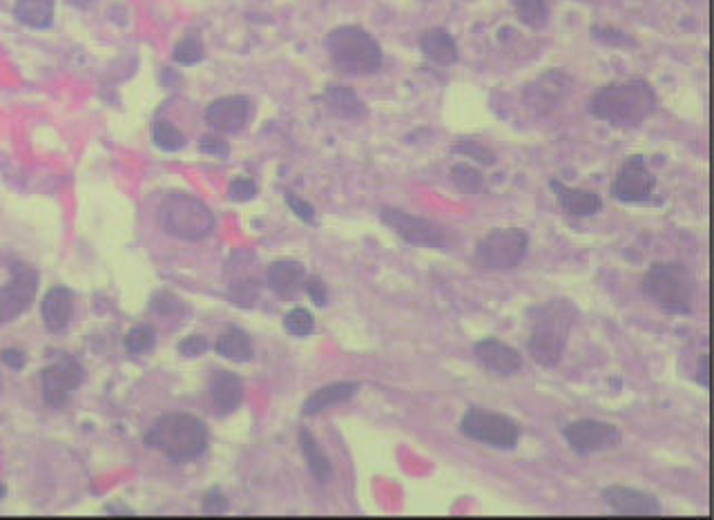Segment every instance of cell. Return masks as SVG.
Instances as JSON below:
<instances>
[{"mask_svg": "<svg viewBox=\"0 0 714 520\" xmlns=\"http://www.w3.org/2000/svg\"><path fill=\"white\" fill-rule=\"evenodd\" d=\"M587 110L594 119L603 121L612 128L630 130L639 128L659 110V94L645 79H625L603 85L587 103Z\"/></svg>", "mask_w": 714, "mask_h": 520, "instance_id": "1", "label": "cell"}, {"mask_svg": "<svg viewBox=\"0 0 714 520\" xmlns=\"http://www.w3.org/2000/svg\"><path fill=\"white\" fill-rule=\"evenodd\" d=\"M578 311L574 302L556 297L543 304H534L527 308L525 322L529 329L527 353L538 367L554 369L561 364L569 333L574 329Z\"/></svg>", "mask_w": 714, "mask_h": 520, "instance_id": "2", "label": "cell"}, {"mask_svg": "<svg viewBox=\"0 0 714 520\" xmlns=\"http://www.w3.org/2000/svg\"><path fill=\"white\" fill-rule=\"evenodd\" d=\"M143 442L181 465L197 460L208 449V427L190 413H166L152 422Z\"/></svg>", "mask_w": 714, "mask_h": 520, "instance_id": "3", "label": "cell"}, {"mask_svg": "<svg viewBox=\"0 0 714 520\" xmlns=\"http://www.w3.org/2000/svg\"><path fill=\"white\" fill-rule=\"evenodd\" d=\"M324 47L342 74L371 76L384 65V52L371 32L360 25H340L326 34Z\"/></svg>", "mask_w": 714, "mask_h": 520, "instance_id": "4", "label": "cell"}, {"mask_svg": "<svg viewBox=\"0 0 714 520\" xmlns=\"http://www.w3.org/2000/svg\"><path fill=\"white\" fill-rule=\"evenodd\" d=\"M643 293L665 315H692L697 279L681 262H654L643 275Z\"/></svg>", "mask_w": 714, "mask_h": 520, "instance_id": "5", "label": "cell"}, {"mask_svg": "<svg viewBox=\"0 0 714 520\" xmlns=\"http://www.w3.org/2000/svg\"><path fill=\"white\" fill-rule=\"evenodd\" d=\"M159 224L168 235L183 242H201L215 230V215L195 195L170 192L159 206Z\"/></svg>", "mask_w": 714, "mask_h": 520, "instance_id": "6", "label": "cell"}, {"mask_svg": "<svg viewBox=\"0 0 714 520\" xmlns=\"http://www.w3.org/2000/svg\"><path fill=\"white\" fill-rule=\"evenodd\" d=\"M529 253V235L523 228H494L480 239L474 250V262L480 271H514Z\"/></svg>", "mask_w": 714, "mask_h": 520, "instance_id": "7", "label": "cell"}, {"mask_svg": "<svg viewBox=\"0 0 714 520\" xmlns=\"http://www.w3.org/2000/svg\"><path fill=\"white\" fill-rule=\"evenodd\" d=\"M460 431L469 440L503 451L516 449L520 436H523V429H520L514 418L480 407H471L465 411V416L460 420Z\"/></svg>", "mask_w": 714, "mask_h": 520, "instance_id": "8", "label": "cell"}, {"mask_svg": "<svg viewBox=\"0 0 714 520\" xmlns=\"http://www.w3.org/2000/svg\"><path fill=\"white\" fill-rule=\"evenodd\" d=\"M612 197L632 206L661 204V199H656V175L643 154H632L621 163L612 181Z\"/></svg>", "mask_w": 714, "mask_h": 520, "instance_id": "9", "label": "cell"}, {"mask_svg": "<svg viewBox=\"0 0 714 520\" xmlns=\"http://www.w3.org/2000/svg\"><path fill=\"white\" fill-rule=\"evenodd\" d=\"M382 224L391 228L395 235H398L404 244L418 246V248H447V230L440 224H436L433 219L420 217L407 213V210L400 208H382L380 210Z\"/></svg>", "mask_w": 714, "mask_h": 520, "instance_id": "10", "label": "cell"}, {"mask_svg": "<svg viewBox=\"0 0 714 520\" xmlns=\"http://www.w3.org/2000/svg\"><path fill=\"white\" fill-rule=\"evenodd\" d=\"M257 266V255L246 248L230 253L226 262V295L235 306L250 308L259 300L262 282H259Z\"/></svg>", "mask_w": 714, "mask_h": 520, "instance_id": "11", "label": "cell"}, {"mask_svg": "<svg viewBox=\"0 0 714 520\" xmlns=\"http://www.w3.org/2000/svg\"><path fill=\"white\" fill-rule=\"evenodd\" d=\"M563 438L567 447L578 456H590L623 445V431L619 427L592 418L567 422L563 427Z\"/></svg>", "mask_w": 714, "mask_h": 520, "instance_id": "12", "label": "cell"}, {"mask_svg": "<svg viewBox=\"0 0 714 520\" xmlns=\"http://www.w3.org/2000/svg\"><path fill=\"white\" fill-rule=\"evenodd\" d=\"M85 382V369L81 362L72 355H61L59 360L45 367L41 373V389L43 402L50 409H61L70 400L76 389H81Z\"/></svg>", "mask_w": 714, "mask_h": 520, "instance_id": "13", "label": "cell"}, {"mask_svg": "<svg viewBox=\"0 0 714 520\" xmlns=\"http://www.w3.org/2000/svg\"><path fill=\"white\" fill-rule=\"evenodd\" d=\"M38 291V271L30 264L16 262L9 282L0 288V326L14 322L34 302Z\"/></svg>", "mask_w": 714, "mask_h": 520, "instance_id": "14", "label": "cell"}, {"mask_svg": "<svg viewBox=\"0 0 714 520\" xmlns=\"http://www.w3.org/2000/svg\"><path fill=\"white\" fill-rule=\"evenodd\" d=\"M572 92V79L563 70H547L523 88V105L534 117H547Z\"/></svg>", "mask_w": 714, "mask_h": 520, "instance_id": "15", "label": "cell"}, {"mask_svg": "<svg viewBox=\"0 0 714 520\" xmlns=\"http://www.w3.org/2000/svg\"><path fill=\"white\" fill-rule=\"evenodd\" d=\"M253 117V103L244 94H230L206 108V123L219 134H239Z\"/></svg>", "mask_w": 714, "mask_h": 520, "instance_id": "16", "label": "cell"}, {"mask_svg": "<svg viewBox=\"0 0 714 520\" xmlns=\"http://www.w3.org/2000/svg\"><path fill=\"white\" fill-rule=\"evenodd\" d=\"M607 505L619 516H661V500L645 489L625 485H610L601 491Z\"/></svg>", "mask_w": 714, "mask_h": 520, "instance_id": "17", "label": "cell"}, {"mask_svg": "<svg viewBox=\"0 0 714 520\" xmlns=\"http://www.w3.org/2000/svg\"><path fill=\"white\" fill-rule=\"evenodd\" d=\"M474 358L482 369L498 375V378H511L523 369V355L514 346L496 340V337H485L474 344Z\"/></svg>", "mask_w": 714, "mask_h": 520, "instance_id": "18", "label": "cell"}, {"mask_svg": "<svg viewBox=\"0 0 714 520\" xmlns=\"http://www.w3.org/2000/svg\"><path fill=\"white\" fill-rule=\"evenodd\" d=\"M306 266L297 259H277L266 268V284L279 300L293 302L304 291Z\"/></svg>", "mask_w": 714, "mask_h": 520, "instance_id": "19", "label": "cell"}, {"mask_svg": "<svg viewBox=\"0 0 714 520\" xmlns=\"http://www.w3.org/2000/svg\"><path fill=\"white\" fill-rule=\"evenodd\" d=\"M549 190L554 192V197L558 201V206L563 208V213L574 219L594 217L603 210V199L594 190L565 186L561 179H549Z\"/></svg>", "mask_w": 714, "mask_h": 520, "instance_id": "20", "label": "cell"}, {"mask_svg": "<svg viewBox=\"0 0 714 520\" xmlns=\"http://www.w3.org/2000/svg\"><path fill=\"white\" fill-rule=\"evenodd\" d=\"M208 393L221 416H228V413H235L241 407V402H244V382H241L237 373L219 369L210 375Z\"/></svg>", "mask_w": 714, "mask_h": 520, "instance_id": "21", "label": "cell"}, {"mask_svg": "<svg viewBox=\"0 0 714 520\" xmlns=\"http://www.w3.org/2000/svg\"><path fill=\"white\" fill-rule=\"evenodd\" d=\"M74 295L70 288L52 286L41 302V317L50 333H63L72 322Z\"/></svg>", "mask_w": 714, "mask_h": 520, "instance_id": "22", "label": "cell"}, {"mask_svg": "<svg viewBox=\"0 0 714 520\" xmlns=\"http://www.w3.org/2000/svg\"><path fill=\"white\" fill-rule=\"evenodd\" d=\"M420 52L424 61L436 67H451L460 59V50L456 38L445 27H431L420 36Z\"/></svg>", "mask_w": 714, "mask_h": 520, "instance_id": "23", "label": "cell"}, {"mask_svg": "<svg viewBox=\"0 0 714 520\" xmlns=\"http://www.w3.org/2000/svg\"><path fill=\"white\" fill-rule=\"evenodd\" d=\"M360 391V382H333L326 384V387L313 391L311 396H308L302 404V413L304 416H317V413H322L331 407H337V404L349 402L355 393Z\"/></svg>", "mask_w": 714, "mask_h": 520, "instance_id": "24", "label": "cell"}, {"mask_svg": "<svg viewBox=\"0 0 714 520\" xmlns=\"http://www.w3.org/2000/svg\"><path fill=\"white\" fill-rule=\"evenodd\" d=\"M322 101L326 105V110L337 119L355 121L366 117V105L355 94V90L346 88V85H328L322 94Z\"/></svg>", "mask_w": 714, "mask_h": 520, "instance_id": "25", "label": "cell"}, {"mask_svg": "<svg viewBox=\"0 0 714 520\" xmlns=\"http://www.w3.org/2000/svg\"><path fill=\"white\" fill-rule=\"evenodd\" d=\"M299 449H302V456L306 460V467L311 471V476L315 478V483L328 485L333 478V465L328 460L326 451L322 449L320 442L315 440V436L308 429L299 431Z\"/></svg>", "mask_w": 714, "mask_h": 520, "instance_id": "26", "label": "cell"}, {"mask_svg": "<svg viewBox=\"0 0 714 520\" xmlns=\"http://www.w3.org/2000/svg\"><path fill=\"white\" fill-rule=\"evenodd\" d=\"M215 351L230 362H250L255 355L250 335L244 329H237V326H230L217 337Z\"/></svg>", "mask_w": 714, "mask_h": 520, "instance_id": "27", "label": "cell"}, {"mask_svg": "<svg viewBox=\"0 0 714 520\" xmlns=\"http://www.w3.org/2000/svg\"><path fill=\"white\" fill-rule=\"evenodd\" d=\"M54 0H16L14 18L32 30H47L54 23Z\"/></svg>", "mask_w": 714, "mask_h": 520, "instance_id": "28", "label": "cell"}, {"mask_svg": "<svg viewBox=\"0 0 714 520\" xmlns=\"http://www.w3.org/2000/svg\"><path fill=\"white\" fill-rule=\"evenodd\" d=\"M451 184L456 186L462 195H480L485 190V172H482L474 163L460 161L451 168Z\"/></svg>", "mask_w": 714, "mask_h": 520, "instance_id": "29", "label": "cell"}, {"mask_svg": "<svg viewBox=\"0 0 714 520\" xmlns=\"http://www.w3.org/2000/svg\"><path fill=\"white\" fill-rule=\"evenodd\" d=\"M152 141L163 152H179L181 148H186V134L166 119H159L152 125Z\"/></svg>", "mask_w": 714, "mask_h": 520, "instance_id": "30", "label": "cell"}, {"mask_svg": "<svg viewBox=\"0 0 714 520\" xmlns=\"http://www.w3.org/2000/svg\"><path fill=\"white\" fill-rule=\"evenodd\" d=\"M516 14L518 21L529 30H543L549 23V7L545 0H518Z\"/></svg>", "mask_w": 714, "mask_h": 520, "instance_id": "31", "label": "cell"}, {"mask_svg": "<svg viewBox=\"0 0 714 520\" xmlns=\"http://www.w3.org/2000/svg\"><path fill=\"white\" fill-rule=\"evenodd\" d=\"M206 56V47L201 43V38L197 34H188L183 36L181 41L175 45V52H172V59L175 63L183 65V67H192L204 61Z\"/></svg>", "mask_w": 714, "mask_h": 520, "instance_id": "32", "label": "cell"}, {"mask_svg": "<svg viewBox=\"0 0 714 520\" xmlns=\"http://www.w3.org/2000/svg\"><path fill=\"white\" fill-rule=\"evenodd\" d=\"M150 311L161 317V320H179V317L186 313V302L168 291H159L152 295Z\"/></svg>", "mask_w": 714, "mask_h": 520, "instance_id": "33", "label": "cell"}, {"mask_svg": "<svg viewBox=\"0 0 714 520\" xmlns=\"http://www.w3.org/2000/svg\"><path fill=\"white\" fill-rule=\"evenodd\" d=\"M451 154H460V157H465L469 161H476L480 166H496V152L487 148L485 143L480 141H458L451 146Z\"/></svg>", "mask_w": 714, "mask_h": 520, "instance_id": "34", "label": "cell"}, {"mask_svg": "<svg viewBox=\"0 0 714 520\" xmlns=\"http://www.w3.org/2000/svg\"><path fill=\"white\" fill-rule=\"evenodd\" d=\"M284 331L295 337H308L315 333V315L308 308L297 306L284 315Z\"/></svg>", "mask_w": 714, "mask_h": 520, "instance_id": "35", "label": "cell"}, {"mask_svg": "<svg viewBox=\"0 0 714 520\" xmlns=\"http://www.w3.org/2000/svg\"><path fill=\"white\" fill-rule=\"evenodd\" d=\"M157 344V333H154L152 326H137L128 335H125V351L130 355H141L154 349Z\"/></svg>", "mask_w": 714, "mask_h": 520, "instance_id": "36", "label": "cell"}, {"mask_svg": "<svg viewBox=\"0 0 714 520\" xmlns=\"http://www.w3.org/2000/svg\"><path fill=\"white\" fill-rule=\"evenodd\" d=\"M590 32L598 43L607 47H636V41L630 34L616 30L612 25H592Z\"/></svg>", "mask_w": 714, "mask_h": 520, "instance_id": "37", "label": "cell"}, {"mask_svg": "<svg viewBox=\"0 0 714 520\" xmlns=\"http://www.w3.org/2000/svg\"><path fill=\"white\" fill-rule=\"evenodd\" d=\"M286 206L291 208V213L299 221H304V224H311V226L317 224V213H315L313 204H308V201H304L302 197L293 195V192H286Z\"/></svg>", "mask_w": 714, "mask_h": 520, "instance_id": "38", "label": "cell"}, {"mask_svg": "<svg viewBox=\"0 0 714 520\" xmlns=\"http://www.w3.org/2000/svg\"><path fill=\"white\" fill-rule=\"evenodd\" d=\"M257 184L250 177H235L228 186V197L233 201H250L257 197Z\"/></svg>", "mask_w": 714, "mask_h": 520, "instance_id": "39", "label": "cell"}, {"mask_svg": "<svg viewBox=\"0 0 714 520\" xmlns=\"http://www.w3.org/2000/svg\"><path fill=\"white\" fill-rule=\"evenodd\" d=\"M210 349V342L204 335H188L179 342V353L183 358H201Z\"/></svg>", "mask_w": 714, "mask_h": 520, "instance_id": "40", "label": "cell"}, {"mask_svg": "<svg viewBox=\"0 0 714 520\" xmlns=\"http://www.w3.org/2000/svg\"><path fill=\"white\" fill-rule=\"evenodd\" d=\"M199 150L208 154V157H215V159H226L228 154H230V146L228 143L219 137V134H208V137H204L199 141Z\"/></svg>", "mask_w": 714, "mask_h": 520, "instance_id": "41", "label": "cell"}, {"mask_svg": "<svg viewBox=\"0 0 714 520\" xmlns=\"http://www.w3.org/2000/svg\"><path fill=\"white\" fill-rule=\"evenodd\" d=\"M304 291L308 293V297H311L315 306H326L328 304V286H326V282L322 277H317V275L306 277Z\"/></svg>", "mask_w": 714, "mask_h": 520, "instance_id": "42", "label": "cell"}, {"mask_svg": "<svg viewBox=\"0 0 714 520\" xmlns=\"http://www.w3.org/2000/svg\"><path fill=\"white\" fill-rule=\"evenodd\" d=\"M204 512L206 514H224L228 512V498L219 487H212L204 496Z\"/></svg>", "mask_w": 714, "mask_h": 520, "instance_id": "43", "label": "cell"}, {"mask_svg": "<svg viewBox=\"0 0 714 520\" xmlns=\"http://www.w3.org/2000/svg\"><path fill=\"white\" fill-rule=\"evenodd\" d=\"M0 360H3L5 367H9L12 371H21L25 367V353L18 349H5L0 351Z\"/></svg>", "mask_w": 714, "mask_h": 520, "instance_id": "44", "label": "cell"}, {"mask_svg": "<svg viewBox=\"0 0 714 520\" xmlns=\"http://www.w3.org/2000/svg\"><path fill=\"white\" fill-rule=\"evenodd\" d=\"M708 364H710V358H708V355H701V360H699V373H697V382L701 384L703 389H708V387H710V371H708Z\"/></svg>", "mask_w": 714, "mask_h": 520, "instance_id": "45", "label": "cell"}, {"mask_svg": "<svg viewBox=\"0 0 714 520\" xmlns=\"http://www.w3.org/2000/svg\"><path fill=\"white\" fill-rule=\"evenodd\" d=\"M67 3H70L76 9H90L96 3V0H67Z\"/></svg>", "mask_w": 714, "mask_h": 520, "instance_id": "46", "label": "cell"}, {"mask_svg": "<svg viewBox=\"0 0 714 520\" xmlns=\"http://www.w3.org/2000/svg\"><path fill=\"white\" fill-rule=\"evenodd\" d=\"M5 494H7V489H5V485H3V483H0V500L5 498Z\"/></svg>", "mask_w": 714, "mask_h": 520, "instance_id": "47", "label": "cell"}]
</instances>
